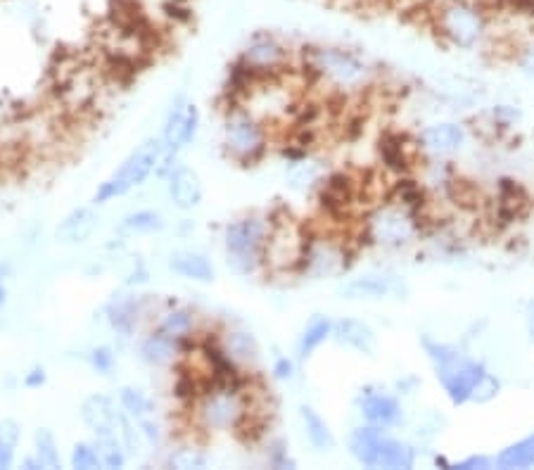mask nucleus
<instances>
[{
	"instance_id": "1",
	"label": "nucleus",
	"mask_w": 534,
	"mask_h": 470,
	"mask_svg": "<svg viewBox=\"0 0 534 470\" xmlns=\"http://www.w3.org/2000/svg\"><path fill=\"white\" fill-rule=\"evenodd\" d=\"M420 345L426 349L427 359L433 363L435 378L444 389L446 399L453 404V406H463V404H470L473 399V389L478 385L482 375L487 373V366L482 362H475L468 355H463L456 345H449V342L433 340L423 335L420 338Z\"/></svg>"
},
{
	"instance_id": "2",
	"label": "nucleus",
	"mask_w": 534,
	"mask_h": 470,
	"mask_svg": "<svg viewBox=\"0 0 534 470\" xmlns=\"http://www.w3.org/2000/svg\"><path fill=\"white\" fill-rule=\"evenodd\" d=\"M423 217L397 200H385L366 211L361 235L375 250L400 252L420 238Z\"/></svg>"
},
{
	"instance_id": "3",
	"label": "nucleus",
	"mask_w": 534,
	"mask_h": 470,
	"mask_svg": "<svg viewBox=\"0 0 534 470\" xmlns=\"http://www.w3.org/2000/svg\"><path fill=\"white\" fill-rule=\"evenodd\" d=\"M271 218L262 214H245L223 228L226 264L237 276H257L266 269V243Z\"/></svg>"
},
{
	"instance_id": "4",
	"label": "nucleus",
	"mask_w": 534,
	"mask_h": 470,
	"mask_svg": "<svg viewBox=\"0 0 534 470\" xmlns=\"http://www.w3.org/2000/svg\"><path fill=\"white\" fill-rule=\"evenodd\" d=\"M193 414L204 432H237L252 416V404L243 382H217L197 397Z\"/></svg>"
},
{
	"instance_id": "5",
	"label": "nucleus",
	"mask_w": 534,
	"mask_h": 470,
	"mask_svg": "<svg viewBox=\"0 0 534 470\" xmlns=\"http://www.w3.org/2000/svg\"><path fill=\"white\" fill-rule=\"evenodd\" d=\"M302 62L306 74L342 93L361 90L371 81V67L357 53L338 46H309L302 53Z\"/></svg>"
},
{
	"instance_id": "6",
	"label": "nucleus",
	"mask_w": 534,
	"mask_h": 470,
	"mask_svg": "<svg viewBox=\"0 0 534 470\" xmlns=\"http://www.w3.org/2000/svg\"><path fill=\"white\" fill-rule=\"evenodd\" d=\"M349 454L358 466L371 470H409L416 466V449L409 442H401L390 435V430L375 425H358L347 440Z\"/></svg>"
},
{
	"instance_id": "7",
	"label": "nucleus",
	"mask_w": 534,
	"mask_h": 470,
	"mask_svg": "<svg viewBox=\"0 0 534 470\" xmlns=\"http://www.w3.org/2000/svg\"><path fill=\"white\" fill-rule=\"evenodd\" d=\"M435 29L452 48L475 50L487 41L489 14L478 0H442L435 10Z\"/></svg>"
},
{
	"instance_id": "8",
	"label": "nucleus",
	"mask_w": 534,
	"mask_h": 470,
	"mask_svg": "<svg viewBox=\"0 0 534 470\" xmlns=\"http://www.w3.org/2000/svg\"><path fill=\"white\" fill-rule=\"evenodd\" d=\"M162 138L152 136L145 138L141 145H135L134 150L126 155L119 169L112 174L109 178H105L98 188H95L93 198H90V205L102 207L112 202L116 198H124L129 195L134 188L142 185L148 181L152 174H157L159 169V162H162Z\"/></svg>"
},
{
	"instance_id": "9",
	"label": "nucleus",
	"mask_w": 534,
	"mask_h": 470,
	"mask_svg": "<svg viewBox=\"0 0 534 470\" xmlns=\"http://www.w3.org/2000/svg\"><path fill=\"white\" fill-rule=\"evenodd\" d=\"M223 148L233 162L252 167L269 150V131L262 116L233 107L223 119Z\"/></svg>"
},
{
	"instance_id": "10",
	"label": "nucleus",
	"mask_w": 534,
	"mask_h": 470,
	"mask_svg": "<svg viewBox=\"0 0 534 470\" xmlns=\"http://www.w3.org/2000/svg\"><path fill=\"white\" fill-rule=\"evenodd\" d=\"M200 107L195 103H190L185 96H177L171 103L167 119L162 126V162L157 169V176H169V171L177 167V159L183 150H188L193 141H195L197 131H200Z\"/></svg>"
},
{
	"instance_id": "11",
	"label": "nucleus",
	"mask_w": 534,
	"mask_h": 470,
	"mask_svg": "<svg viewBox=\"0 0 534 470\" xmlns=\"http://www.w3.org/2000/svg\"><path fill=\"white\" fill-rule=\"evenodd\" d=\"M349 260H352V254H349V245L345 240L309 238L297 273H302L309 280L338 278L347 273L352 264Z\"/></svg>"
},
{
	"instance_id": "12",
	"label": "nucleus",
	"mask_w": 534,
	"mask_h": 470,
	"mask_svg": "<svg viewBox=\"0 0 534 470\" xmlns=\"http://www.w3.org/2000/svg\"><path fill=\"white\" fill-rule=\"evenodd\" d=\"M306 233L292 218H271L269 243H266V269L269 271H297L306 247Z\"/></svg>"
},
{
	"instance_id": "13",
	"label": "nucleus",
	"mask_w": 534,
	"mask_h": 470,
	"mask_svg": "<svg viewBox=\"0 0 534 470\" xmlns=\"http://www.w3.org/2000/svg\"><path fill=\"white\" fill-rule=\"evenodd\" d=\"M338 295L347 302L404 300L409 295V286L397 273L371 271L342 280L338 286Z\"/></svg>"
},
{
	"instance_id": "14",
	"label": "nucleus",
	"mask_w": 534,
	"mask_h": 470,
	"mask_svg": "<svg viewBox=\"0 0 534 470\" xmlns=\"http://www.w3.org/2000/svg\"><path fill=\"white\" fill-rule=\"evenodd\" d=\"M237 62L250 69L257 79H271V76L283 74L290 62V50L283 41H278L276 36L259 34L240 50Z\"/></svg>"
},
{
	"instance_id": "15",
	"label": "nucleus",
	"mask_w": 534,
	"mask_h": 470,
	"mask_svg": "<svg viewBox=\"0 0 534 470\" xmlns=\"http://www.w3.org/2000/svg\"><path fill=\"white\" fill-rule=\"evenodd\" d=\"M357 409L361 421L375 428L392 430L404 423V406L394 395L385 389L366 388L357 397Z\"/></svg>"
},
{
	"instance_id": "16",
	"label": "nucleus",
	"mask_w": 534,
	"mask_h": 470,
	"mask_svg": "<svg viewBox=\"0 0 534 470\" xmlns=\"http://www.w3.org/2000/svg\"><path fill=\"white\" fill-rule=\"evenodd\" d=\"M190 345H193V340H177V338H171V335L155 328L138 345V359L150 368L174 366L181 356L188 355Z\"/></svg>"
},
{
	"instance_id": "17",
	"label": "nucleus",
	"mask_w": 534,
	"mask_h": 470,
	"mask_svg": "<svg viewBox=\"0 0 534 470\" xmlns=\"http://www.w3.org/2000/svg\"><path fill=\"white\" fill-rule=\"evenodd\" d=\"M466 145V129L456 122L430 124L420 131L418 150L430 157H449Z\"/></svg>"
},
{
	"instance_id": "18",
	"label": "nucleus",
	"mask_w": 534,
	"mask_h": 470,
	"mask_svg": "<svg viewBox=\"0 0 534 470\" xmlns=\"http://www.w3.org/2000/svg\"><path fill=\"white\" fill-rule=\"evenodd\" d=\"M167 192H169L171 205L181 211H193L202 205L204 185L202 178L190 167H174L167 176Z\"/></svg>"
},
{
	"instance_id": "19",
	"label": "nucleus",
	"mask_w": 534,
	"mask_h": 470,
	"mask_svg": "<svg viewBox=\"0 0 534 470\" xmlns=\"http://www.w3.org/2000/svg\"><path fill=\"white\" fill-rule=\"evenodd\" d=\"M332 342L338 347L352 349L361 356H375L378 352V335L366 320L345 316V319L332 320Z\"/></svg>"
},
{
	"instance_id": "20",
	"label": "nucleus",
	"mask_w": 534,
	"mask_h": 470,
	"mask_svg": "<svg viewBox=\"0 0 534 470\" xmlns=\"http://www.w3.org/2000/svg\"><path fill=\"white\" fill-rule=\"evenodd\" d=\"M357 191V181H354L349 174L335 171V174H328V176L321 181V185H318V200H321V207H323L325 214L342 217V214L354 205Z\"/></svg>"
},
{
	"instance_id": "21",
	"label": "nucleus",
	"mask_w": 534,
	"mask_h": 470,
	"mask_svg": "<svg viewBox=\"0 0 534 470\" xmlns=\"http://www.w3.org/2000/svg\"><path fill=\"white\" fill-rule=\"evenodd\" d=\"M82 421L93 435H119V421H122V406L108 395H90L82 404Z\"/></svg>"
},
{
	"instance_id": "22",
	"label": "nucleus",
	"mask_w": 534,
	"mask_h": 470,
	"mask_svg": "<svg viewBox=\"0 0 534 470\" xmlns=\"http://www.w3.org/2000/svg\"><path fill=\"white\" fill-rule=\"evenodd\" d=\"M100 226V214H98V207L95 205H83L76 207L62 218L60 226H57V240L62 245H82L86 240L93 238V233L98 231Z\"/></svg>"
},
{
	"instance_id": "23",
	"label": "nucleus",
	"mask_w": 534,
	"mask_h": 470,
	"mask_svg": "<svg viewBox=\"0 0 534 470\" xmlns=\"http://www.w3.org/2000/svg\"><path fill=\"white\" fill-rule=\"evenodd\" d=\"M105 313H108L109 328H112L116 335L131 338V335L135 333L138 323H141L142 302L135 293H126V290H122V293L112 295V300L108 302Z\"/></svg>"
},
{
	"instance_id": "24",
	"label": "nucleus",
	"mask_w": 534,
	"mask_h": 470,
	"mask_svg": "<svg viewBox=\"0 0 534 470\" xmlns=\"http://www.w3.org/2000/svg\"><path fill=\"white\" fill-rule=\"evenodd\" d=\"M169 269L177 276L193 283H211L217 278V269L211 264L207 254L195 252V250H177L169 254Z\"/></svg>"
},
{
	"instance_id": "25",
	"label": "nucleus",
	"mask_w": 534,
	"mask_h": 470,
	"mask_svg": "<svg viewBox=\"0 0 534 470\" xmlns=\"http://www.w3.org/2000/svg\"><path fill=\"white\" fill-rule=\"evenodd\" d=\"M219 342H221L223 352L237 363V366H254L262 356V349H259L257 338L250 333V330H243V328H230V330H223L219 335Z\"/></svg>"
},
{
	"instance_id": "26",
	"label": "nucleus",
	"mask_w": 534,
	"mask_h": 470,
	"mask_svg": "<svg viewBox=\"0 0 534 470\" xmlns=\"http://www.w3.org/2000/svg\"><path fill=\"white\" fill-rule=\"evenodd\" d=\"M380 162L383 167L400 176H406L413 167V148L406 143V138L400 133H385L378 143Z\"/></svg>"
},
{
	"instance_id": "27",
	"label": "nucleus",
	"mask_w": 534,
	"mask_h": 470,
	"mask_svg": "<svg viewBox=\"0 0 534 470\" xmlns=\"http://www.w3.org/2000/svg\"><path fill=\"white\" fill-rule=\"evenodd\" d=\"M299 423H302V430H305L306 442L312 444L314 449H335V435H332L331 423L325 421L314 406H309V404H302V406H299Z\"/></svg>"
},
{
	"instance_id": "28",
	"label": "nucleus",
	"mask_w": 534,
	"mask_h": 470,
	"mask_svg": "<svg viewBox=\"0 0 534 470\" xmlns=\"http://www.w3.org/2000/svg\"><path fill=\"white\" fill-rule=\"evenodd\" d=\"M332 340V320L328 316H314L309 323L305 326V330L297 338V356L305 362L309 356H314V352L323 347L325 342Z\"/></svg>"
},
{
	"instance_id": "29",
	"label": "nucleus",
	"mask_w": 534,
	"mask_h": 470,
	"mask_svg": "<svg viewBox=\"0 0 534 470\" xmlns=\"http://www.w3.org/2000/svg\"><path fill=\"white\" fill-rule=\"evenodd\" d=\"M155 328L177 340L188 342L197 333V313L190 307H174L162 313V319L157 320Z\"/></svg>"
},
{
	"instance_id": "30",
	"label": "nucleus",
	"mask_w": 534,
	"mask_h": 470,
	"mask_svg": "<svg viewBox=\"0 0 534 470\" xmlns=\"http://www.w3.org/2000/svg\"><path fill=\"white\" fill-rule=\"evenodd\" d=\"M494 466L504 470L534 468V432L525 435L518 442L508 444L494 457Z\"/></svg>"
},
{
	"instance_id": "31",
	"label": "nucleus",
	"mask_w": 534,
	"mask_h": 470,
	"mask_svg": "<svg viewBox=\"0 0 534 470\" xmlns=\"http://www.w3.org/2000/svg\"><path fill=\"white\" fill-rule=\"evenodd\" d=\"M119 406L126 416H131L134 421H142V418L155 416V399L141 388L126 385L119 389Z\"/></svg>"
},
{
	"instance_id": "32",
	"label": "nucleus",
	"mask_w": 534,
	"mask_h": 470,
	"mask_svg": "<svg viewBox=\"0 0 534 470\" xmlns=\"http://www.w3.org/2000/svg\"><path fill=\"white\" fill-rule=\"evenodd\" d=\"M164 466L177 470H202L210 466V457L197 444H178L167 454Z\"/></svg>"
},
{
	"instance_id": "33",
	"label": "nucleus",
	"mask_w": 534,
	"mask_h": 470,
	"mask_svg": "<svg viewBox=\"0 0 534 470\" xmlns=\"http://www.w3.org/2000/svg\"><path fill=\"white\" fill-rule=\"evenodd\" d=\"M325 174L321 169V164L312 162V159H299V162L292 164L290 174H288V184H290L292 191L306 192L318 188Z\"/></svg>"
},
{
	"instance_id": "34",
	"label": "nucleus",
	"mask_w": 534,
	"mask_h": 470,
	"mask_svg": "<svg viewBox=\"0 0 534 470\" xmlns=\"http://www.w3.org/2000/svg\"><path fill=\"white\" fill-rule=\"evenodd\" d=\"M164 228V218L155 209H135L122 221V231L131 235H152Z\"/></svg>"
},
{
	"instance_id": "35",
	"label": "nucleus",
	"mask_w": 534,
	"mask_h": 470,
	"mask_svg": "<svg viewBox=\"0 0 534 470\" xmlns=\"http://www.w3.org/2000/svg\"><path fill=\"white\" fill-rule=\"evenodd\" d=\"M20 440H22L20 423L14 421V418H3V421H0V470H7L14 466Z\"/></svg>"
},
{
	"instance_id": "36",
	"label": "nucleus",
	"mask_w": 534,
	"mask_h": 470,
	"mask_svg": "<svg viewBox=\"0 0 534 470\" xmlns=\"http://www.w3.org/2000/svg\"><path fill=\"white\" fill-rule=\"evenodd\" d=\"M34 454L41 458L43 468L57 470L62 468V454L57 437L50 428H36L34 432Z\"/></svg>"
},
{
	"instance_id": "37",
	"label": "nucleus",
	"mask_w": 534,
	"mask_h": 470,
	"mask_svg": "<svg viewBox=\"0 0 534 470\" xmlns=\"http://www.w3.org/2000/svg\"><path fill=\"white\" fill-rule=\"evenodd\" d=\"M93 442L95 447H98V454H100L102 468L119 470L126 466L129 454H126V449H124L119 435H95Z\"/></svg>"
},
{
	"instance_id": "38",
	"label": "nucleus",
	"mask_w": 534,
	"mask_h": 470,
	"mask_svg": "<svg viewBox=\"0 0 534 470\" xmlns=\"http://www.w3.org/2000/svg\"><path fill=\"white\" fill-rule=\"evenodd\" d=\"M119 440H122L124 449L129 457H141L142 449H145V437H142L141 425L134 421L131 416H126L122 411V421H119Z\"/></svg>"
},
{
	"instance_id": "39",
	"label": "nucleus",
	"mask_w": 534,
	"mask_h": 470,
	"mask_svg": "<svg viewBox=\"0 0 534 470\" xmlns=\"http://www.w3.org/2000/svg\"><path fill=\"white\" fill-rule=\"evenodd\" d=\"M69 466L76 470H98L102 468L100 454L95 442H76L72 447V457H69Z\"/></svg>"
},
{
	"instance_id": "40",
	"label": "nucleus",
	"mask_w": 534,
	"mask_h": 470,
	"mask_svg": "<svg viewBox=\"0 0 534 470\" xmlns=\"http://www.w3.org/2000/svg\"><path fill=\"white\" fill-rule=\"evenodd\" d=\"M499 392H501V380L496 378V375L489 373V371H487V373L482 375L480 380H478V385H475L473 399H470V404H489V402H494V399L499 397Z\"/></svg>"
},
{
	"instance_id": "41",
	"label": "nucleus",
	"mask_w": 534,
	"mask_h": 470,
	"mask_svg": "<svg viewBox=\"0 0 534 470\" xmlns=\"http://www.w3.org/2000/svg\"><path fill=\"white\" fill-rule=\"evenodd\" d=\"M89 363H90V368H93L95 373L109 375L116 366V356H115V352H112V349L102 345V347L90 349V352H89Z\"/></svg>"
},
{
	"instance_id": "42",
	"label": "nucleus",
	"mask_w": 534,
	"mask_h": 470,
	"mask_svg": "<svg viewBox=\"0 0 534 470\" xmlns=\"http://www.w3.org/2000/svg\"><path fill=\"white\" fill-rule=\"evenodd\" d=\"M266 461H269L271 468L285 470V468H297L295 464V458L290 457V451H288V444L283 440H276V442L269 444V451H266Z\"/></svg>"
},
{
	"instance_id": "43",
	"label": "nucleus",
	"mask_w": 534,
	"mask_h": 470,
	"mask_svg": "<svg viewBox=\"0 0 534 470\" xmlns=\"http://www.w3.org/2000/svg\"><path fill=\"white\" fill-rule=\"evenodd\" d=\"M522 112L518 107H513V105H496V107L492 109V119L496 126H513V124L521 122Z\"/></svg>"
},
{
	"instance_id": "44",
	"label": "nucleus",
	"mask_w": 534,
	"mask_h": 470,
	"mask_svg": "<svg viewBox=\"0 0 534 470\" xmlns=\"http://www.w3.org/2000/svg\"><path fill=\"white\" fill-rule=\"evenodd\" d=\"M494 468V458L487 454H473V457L461 458L453 464V470H489Z\"/></svg>"
},
{
	"instance_id": "45",
	"label": "nucleus",
	"mask_w": 534,
	"mask_h": 470,
	"mask_svg": "<svg viewBox=\"0 0 534 470\" xmlns=\"http://www.w3.org/2000/svg\"><path fill=\"white\" fill-rule=\"evenodd\" d=\"M271 373L276 380H292V375H295V362L288 359V356H278L276 362H273V368H271Z\"/></svg>"
},
{
	"instance_id": "46",
	"label": "nucleus",
	"mask_w": 534,
	"mask_h": 470,
	"mask_svg": "<svg viewBox=\"0 0 534 470\" xmlns=\"http://www.w3.org/2000/svg\"><path fill=\"white\" fill-rule=\"evenodd\" d=\"M46 382H47V373L43 366H34L27 375H24V388H29V389L43 388Z\"/></svg>"
},
{
	"instance_id": "47",
	"label": "nucleus",
	"mask_w": 534,
	"mask_h": 470,
	"mask_svg": "<svg viewBox=\"0 0 534 470\" xmlns=\"http://www.w3.org/2000/svg\"><path fill=\"white\" fill-rule=\"evenodd\" d=\"M522 69H525V74L534 76V46L525 48L522 53Z\"/></svg>"
},
{
	"instance_id": "48",
	"label": "nucleus",
	"mask_w": 534,
	"mask_h": 470,
	"mask_svg": "<svg viewBox=\"0 0 534 470\" xmlns=\"http://www.w3.org/2000/svg\"><path fill=\"white\" fill-rule=\"evenodd\" d=\"M525 328H528L530 340L534 342V300L528 302V309H525Z\"/></svg>"
},
{
	"instance_id": "49",
	"label": "nucleus",
	"mask_w": 534,
	"mask_h": 470,
	"mask_svg": "<svg viewBox=\"0 0 534 470\" xmlns=\"http://www.w3.org/2000/svg\"><path fill=\"white\" fill-rule=\"evenodd\" d=\"M22 468H27V470H39V468H43V464H41V458L36 457H27L24 458V461H22Z\"/></svg>"
},
{
	"instance_id": "50",
	"label": "nucleus",
	"mask_w": 534,
	"mask_h": 470,
	"mask_svg": "<svg viewBox=\"0 0 534 470\" xmlns=\"http://www.w3.org/2000/svg\"><path fill=\"white\" fill-rule=\"evenodd\" d=\"M435 466L442 470H453V461H449L446 457H435Z\"/></svg>"
},
{
	"instance_id": "51",
	"label": "nucleus",
	"mask_w": 534,
	"mask_h": 470,
	"mask_svg": "<svg viewBox=\"0 0 534 470\" xmlns=\"http://www.w3.org/2000/svg\"><path fill=\"white\" fill-rule=\"evenodd\" d=\"M5 302H7V290H5V286L0 283V307H3Z\"/></svg>"
},
{
	"instance_id": "52",
	"label": "nucleus",
	"mask_w": 534,
	"mask_h": 470,
	"mask_svg": "<svg viewBox=\"0 0 534 470\" xmlns=\"http://www.w3.org/2000/svg\"><path fill=\"white\" fill-rule=\"evenodd\" d=\"M169 3H178V5H181V3H185V0H169Z\"/></svg>"
},
{
	"instance_id": "53",
	"label": "nucleus",
	"mask_w": 534,
	"mask_h": 470,
	"mask_svg": "<svg viewBox=\"0 0 534 470\" xmlns=\"http://www.w3.org/2000/svg\"><path fill=\"white\" fill-rule=\"evenodd\" d=\"M478 3H482V5H485V3H487V0H478Z\"/></svg>"
}]
</instances>
